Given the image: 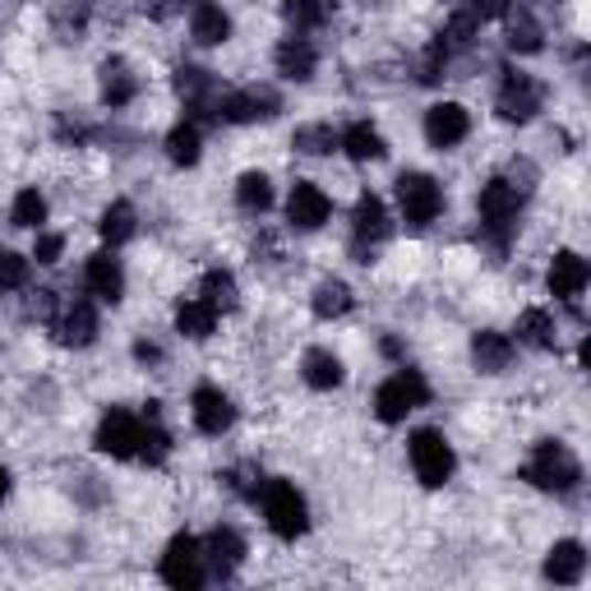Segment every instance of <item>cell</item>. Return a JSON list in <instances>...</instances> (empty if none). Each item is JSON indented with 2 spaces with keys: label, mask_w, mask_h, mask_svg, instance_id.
<instances>
[{
  "label": "cell",
  "mask_w": 591,
  "mask_h": 591,
  "mask_svg": "<svg viewBox=\"0 0 591 591\" xmlns=\"http://www.w3.org/2000/svg\"><path fill=\"white\" fill-rule=\"evenodd\" d=\"M523 476L536 485V490H550V495H569L578 490V481H582V462L573 457L569 444H559V440H541L531 453V462L523 467Z\"/></svg>",
  "instance_id": "obj_1"
},
{
  "label": "cell",
  "mask_w": 591,
  "mask_h": 591,
  "mask_svg": "<svg viewBox=\"0 0 591 591\" xmlns=\"http://www.w3.org/2000/svg\"><path fill=\"white\" fill-rule=\"evenodd\" d=\"M264 523L282 541H296L310 527V504L292 481H264Z\"/></svg>",
  "instance_id": "obj_2"
},
{
  "label": "cell",
  "mask_w": 591,
  "mask_h": 591,
  "mask_svg": "<svg viewBox=\"0 0 591 591\" xmlns=\"http://www.w3.org/2000/svg\"><path fill=\"white\" fill-rule=\"evenodd\" d=\"M430 402V383L421 370H398L379 383V393H374V416L383 425H402L411 411L425 407Z\"/></svg>",
  "instance_id": "obj_3"
},
{
  "label": "cell",
  "mask_w": 591,
  "mask_h": 591,
  "mask_svg": "<svg viewBox=\"0 0 591 591\" xmlns=\"http://www.w3.org/2000/svg\"><path fill=\"white\" fill-rule=\"evenodd\" d=\"M476 213H481V226L490 241H508L513 226H518V213H523V190L504 181V176H495V181L481 186V199H476Z\"/></svg>",
  "instance_id": "obj_4"
},
{
  "label": "cell",
  "mask_w": 591,
  "mask_h": 591,
  "mask_svg": "<svg viewBox=\"0 0 591 591\" xmlns=\"http://www.w3.org/2000/svg\"><path fill=\"white\" fill-rule=\"evenodd\" d=\"M398 209H402L407 226H430L444 213V190L434 186V176H425V171H402L398 176Z\"/></svg>",
  "instance_id": "obj_5"
},
{
  "label": "cell",
  "mask_w": 591,
  "mask_h": 591,
  "mask_svg": "<svg viewBox=\"0 0 591 591\" xmlns=\"http://www.w3.org/2000/svg\"><path fill=\"white\" fill-rule=\"evenodd\" d=\"M411 467H416L421 485L440 490V485L453 481L457 457H453V448H448V440L440 430H416V434H411Z\"/></svg>",
  "instance_id": "obj_6"
},
{
  "label": "cell",
  "mask_w": 591,
  "mask_h": 591,
  "mask_svg": "<svg viewBox=\"0 0 591 591\" xmlns=\"http://www.w3.org/2000/svg\"><path fill=\"white\" fill-rule=\"evenodd\" d=\"M541 102H546V88L536 84L531 74L508 70L504 84H499V97H495V112H499V120H508V125H527L536 112H541Z\"/></svg>",
  "instance_id": "obj_7"
},
{
  "label": "cell",
  "mask_w": 591,
  "mask_h": 591,
  "mask_svg": "<svg viewBox=\"0 0 591 591\" xmlns=\"http://www.w3.org/2000/svg\"><path fill=\"white\" fill-rule=\"evenodd\" d=\"M209 573V563H203V546L194 541L190 531L171 536L167 541V555H162V582L167 587H181V591H194Z\"/></svg>",
  "instance_id": "obj_8"
},
{
  "label": "cell",
  "mask_w": 591,
  "mask_h": 591,
  "mask_svg": "<svg viewBox=\"0 0 591 591\" xmlns=\"http://www.w3.org/2000/svg\"><path fill=\"white\" fill-rule=\"evenodd\" d=\"M277 112H282V97H277L268 84H250V88H231V93H222L218 120L254 125V120H273Z\"/></svg>",
  "instance_id": "obj_9"
},
{
  "label": "cell",
  "mask_w": 591,
  "mask_h": 591,
  "mask_svg": "<svg viewBox=\"0 0 591 591\" xmlns=\"http://www.w3.org/2000/svg\"><path fill=\"white\" fill-rule=\"evenodd\" d=\"M139 434H144L139 416H130V411H107V416L97 421L93 444H97V453L125 462V457H139Z\"/></svg>",
  "instance_id": "obj_10"
},
{
  "label": "cell",
  "mask_w": 591,
  "mask_h": 591,
  "mask_svg": "<svg viewBox=\"0 0 591 591\" xmlns=\"http://www.w3.org/2000/svg\"><path fill=\"white\" fill-rule=\"evenodd\" d=\"M472 135V112L462 102H434L425 112V139L430 148H457Z\"/></svg>",
  "instance_id": "obj_11"
},
{
  "label": "cell",
  "mask_w": 591,
  "mask_h": 591,
  "mask_svg": "<svg viewBox=\"0 0 591 591\" xmlns=\"http://www.w3.org/2000/svg\"><path fill=\"white\" fill-rule=\"evenodd\" d=\"M176 93L186 97V107L194 116H218V107H222L218 80H213L209 70H199V65H181V70H176Z\"/></svg>",
  "instance_id": "obj_12"
},
{
  "label": "cell",
  "mask_w": 591,
  "mask_h": 591,
  "mask_svg": "<svg viewBox=\"0 0 591 591\" xmlns=\"http://www.w3.org/2000/svg\"><path fill=\"white\" fill-rule=\"evenodd\" d=\"M287 218H292V226H300V231H319V226L333 218V199H328L315 181H296L292 194H287Z\"/></svg>",
  "instance_id": "obj_13"
},
{
  "label": "cell",
  "mask_w": 591,
  "mask_h": 591,
  "mask_svg": "<svg viewBox=\"0 0 591 591\" xmlns=\"http://www.w3.org/2000/svg\"><path fill=\"white\" fill-rule=\"evenodd\" d=\"M190 416L203 434H226L231 421H236V407H231V398L222 389H213V383H199L190 398Z\"/></svg>",
  "instance_id": "obj_14"
},
{
  "label": "cell",
  "mask_w": 591,
  "mask_h": 591,
  "mask_svg": "<svg viewBox=\"0 0 591 591\" xmlns=\"http://www.w3.org/2000/svg\"><path fill=\"white\" fill-rule=\"evenodd\" d=\"M51 328H56V338L65 347H93L97 342V310L88 300H70V305H61V315L51 319Z\"/></svg>",
  "instance_id": "obj_15"
},
{
  "label": "cell",
  "mask_w": 591,
  "mask_h": 591,
  "mask_svg": "<svg viewBox=\"0 0 591 591\" xmlns=\"http://www.w3.org/2000/svg\"><path fill=\"white\" fill-rule=\"evenodd\" d=\"M241 559H245L241 531H236V527H213L209 541H203V563H209L218 578H231V573L241 569Z\"/></svg>",
  "instance_id": "obj_16"
},
{
  "label": "cell",
  "mask_w": 591,
  "mask_h": 591,
  "mask_svg": "<svg viewBox=\"0 0 591 591\" xmlns=\"http://www.w3.org/2000/svg\"><path fill=\"white\" fill-rule=\"evenodd\" d=\"M587 277H591L587 260H582V254H573V250H559L550 260V273H546L550 296H559V300H578L587 292Z\"/></svg>",
  "instance_id": "obj_17"
},
{
  "label": "cell",
  "mask_w": 591,
  "mask_h": 591,
  "mask_svg": "<svg viewBox=\"0 0 591 591\" xmlns=\"http://www.w3.org/2000/svg\"><path fill=\"white\" fill-rule=\"evenodd\" d=\"M273 65H277L282 80L305 84V80H315L319 51H315L310 42H305V38H282V42H277V51H273Z\"/></svg>",
  "instance_id": "obj_18"
},
{
  "label": "cell",
  "mask_w": 591,
  "mask_h": 591,
  "mask_svg": "<svg viewBox=\"0 0 591 591\" xmlns=\"http://www.w3.org/2000/svg\"><path fill=\"white\" fill-rule=\"evenodd\" d=\"M351 236H356V245H374V241L389 236V209H383L379 194L366 190L361 199H356V209H351Z\"/></svg>",
  "instance_id": "obj_19"
},
{
  "label": "cell",
  "mask_w": 591,
  "mask_h": 591,
  "mask_svg": "<svg viewBox=\"0 0 591 591\" xmlns=\"http://www.w3.org/2000/svg\"><path fill=\"white\" fill-rule=\"evenodd\" d=\"M84 282H88V292H93L97 300H107V305H116V300L125 296V268H120L116 254H107V250L93 254V260H88Z\"/></svg>",
  "instance_id": "obj_20"
},
{
  "label": "cell",
  "mask_w": 591,
  "mask_h": 591,
  "mask_svg": "<svg viewBox=\"0 0 591 591\" xmlns=\"http://www.w3.org/2000/svg\"><path fill=\"white\" fill-rule=\"evenodd\" d=\"M472 361L481 374H504L513 366V338L508 333H495V328H481L472 338Z\"/></svg>",
  "instance_id": "obj_21"
},
{
  "label": "cell",
  "mask_w": 591,
  "mask_h": 591,
  "mask_svg": "<svg viewBox=\"0 0 591 591\" xmlns=\"http://www.w3.org/2000/svg\"><path fill=\"white\" fill-rule=\"evenodd\" d=\"M190 38L199 46H222L231 38V14L222 6H213V0H194V10H190Z\"/></svg>",
  "instance_id": "obj_22"
},
{
  "label": "cell",
  "mask_w": 591,
  "mask_h": 591,
  "mask_svg": "<svg viewBox=\"0 0 591 591\" xmlns=\"http://www.w3.org/2000/svg\"><path fill=\"white\" fill-rule=\"evenodd\" d=\"M587 573V550L582 541H555L550 555H546V578L559 582V587H578Z\"/></svg>",
  "instance_id": "obj_23"
},
{
  "label": "cell",
  "mask_w": 591,
  "mask_h": 591,
  "mask_svg": "<svg viewBox=\"0 0 591 591\" xmlns=\"http://www.w3.org/2000/svg\"><path fill=\"white\" fill-rule=\"evenodd\" d=\"M97 74H102V102H107V107H130L135 93H139L135 70L125 65L120 56H112V61H102Z\"/></svg>",
  "instance_id": "obj_24"
},
{
  "label": "cell",
  "mask_w": 591,
  "mask_h": 591,
  "mask_svg": "<svg viewBox=\"0 0 591 591\" xmlns=\"http://www.w3.org/2000/svg\"><path fill=\"white\" fill-rule=\"evenodd\" d=\"M338 148L347 152V158H351V162H379V158H383V152H389V148H383V135L374 130V125H370V120H351V125H347V130L338 135Z\"/></svg>",
  "instance_id": "obj_25"
},
{
  "label": "cell",
  "mask_w": 591,
  "mask_h": 591,
  "mask_svg": "<svg viewBox=\"0 0 591 591\" xmlns=\"http://www.w3.org/2000/svg\"><path fill=\"white\" fill-rule=\"evenodd\" d=\"M300 374H305V383H310V389H319V393L338 389V383L347 379L342 361H338V356H333L328 347H310V351H305V361H300Z\"/></svg>",
  "instance_id": "obj_26"
},
{
  "label": "cell",
  "mask_w": 591,
  "mask_h": 591,
  "mask_svg": "<svg viewBox=\"0 0 591 591\" xmlns=\"http://www.w3.org/2000/svg\"><path fill=\"white\" fill-rule=\"evenodd\" d=\"M176 328L186 333V338H194V342H203V338H213V328H218V310L209 300H181L176 305Z\"/></svg>",
  "instance_id": "obj_27"
},
{
  "label": "cell",
  "mask_w": 591,
  "mask_h": 591,
  "mask_svg": "<svg viewBox=\"0 0 591 591\" xmlns=\"http://www.w3.org/2000/svg\"><path fill=\"white\" fill-rule=\"evenodd\" d=\"M97 231H102V241H107V245H125V241L135 236V203L130 199L107 203L102 218H97Z\"/></svg>",
  "instance_id": "obj_28"
},
{
  "label": "cell",
  "mask_w": 591,
  "mask_h": 591,
  "mask_svg": "<svg viewBox=\"0 0 591 591\" xmlns=\"http://www.w3.org/2000/svg\"><path fill=\"white\" fill-rule=\"evenodd\" d=\"M310 310L319 315V319H342L347 310H351V287L342 277H328V282H319L315 287V296H310Z\"/></svg>",
  "instance_id": "obj_29"
},
{
  "label": "cell",
  "mask_w": 591,
  "mask_h": 591,
  "mask_svg": "<svg viewBox=\"0 0 591 591\" xmlns=\"http://www.w3.org/2000/svg\"><path fill=\"white\" fill-rule=\"evenodd\" d=\"M508 19V51H518V56H536V51H541L546 46V33H541V23H536L531 14H504Z\"/></svg>",
  "instance_id": "obj_30"
},
{
  "label": "cell",
  "mask_w": 591,
  "mask_h": 591,
  "mask_svg": "<svg viewBox=\"0 0 591 591\" xmlns=\"http://www.w3.org/2000/svg\"><path fill=\"white\" fill-rule=\"evenodd\" d=\"M199 152H203V135H199V125L194 120H181L176 130L167 135V158L176 167H194L199 162Z\"/></svg>",
  "instance_id": "obj_31"
},
{
  "label": "cell",
  "mask_w": 591,
  "mask_h": 591,
  "mask_svg": "<svg viewBox=\"0 0 591 591\" xmlns=\"http://www.w3.org/2000/svg\"><path fill=\"white\" fill-rule=\"evenodd\" d=\"M236 203L245 213H268L273 209V181L264 171H245L236 181Z\"/></svg>",
  "instance_id": "obj_32"
},
{
  "label": "cell",
  "mask_w": 591,
  "mask_h": 591,
  "mask_svg": "<svg viewBox=\"0 0 591 591\" xmlns=\"http://www.w3.org/2000/svg\"><path fill=\"white\" fill-rule=\"evenodd\" d=\"M171 453V434L158 425V402H148V425L139 434V457L148 462V467H158V462H167Z\"/></svg>",
  "instance_id": "obj_33"
},
{
  "label": "cell",
  "mask_w": 591,
  "mask_h": 591,
  "mask_svg": "<svg viewBox=\"0 0 591 591\" xmlns=\"http://www.w3.org/2000/svg\"><path fill=\"white\" fill-rule=\"evenodd\" d=\"M203 300L213 305V310H236V300H241V287H236V277H231L226 268H213V273H203Z\"/></svg>",
  "instance_id": "obj_34"
},
{
  "label": "cell",
  "mask_w": 591,
  "mask_h": 591,
  "mask_svg": "<svg viewBox=\"0 0 591 591\" xmlns=\"http://www.w3.org/2000/svg\"><path fill=\"white\" fill-rule=\"evenodd\" d=\"M518 342H527V347H541V351H550L555 347V319H550V310H523V319H518Z\"/></svg>",
  "instance_id": "obj_35"
},
{
  "label": "cell",
  "mask_w": 591,
  "mask_h": 591,
  "mask_svg": "<svg viewBox=\"0 0 591 591\" xmlns=\"http://www.w3.org/2000/svg\"><path fill=\"white\" fill-rule=\"evenodd\" d=\"M292 148L310 152V158H328V152L338 148V130H333V125H300L292 135Z\"/></svg>",
  "instance_id": "obj_36"
},
{
  "label": "cell",
  "mask_w": 591,
  "mask_h": 591,
  "mask_svg": "<svg viewBox=\"0 0 591 591\" xmlns=\"http://www.w3.org/2000/svg\"><path fill=\"white\" fill-rule=\"evenodd\" d=\"M282 14H287V23H296V29L305 33V29H319V23H328L333 0H287Z\"/></svg>",
  "instance_id": "obj_37"
},
{
  "label": "cell",
  "mask_w": 591,
  "mask_h": 591,
  "mask_svg": "<svg viewBox=\"0 0 591 591\" xmlns=\"http://www.w3.org/2000/svg\"><path fill=\"white\" fill-rule=\"evenodd\" d=\"M448 56H453V46H448L444 38H434V42L421 51V61H416V80H421V84H440L444 70H448Z\"/></svg>",
  "instance_id": "obj_38"
},
{
  "label": "cell",
  "mask_w": 591,
  "mask_h": 591,
  "mask_svg": "<svg viewBox=\"0 0 591 591\" xmlns=\"http://www.w3.org/2000/svg\"><path fill=\"white\" fill-rule=\"evenodd\" d=\"M10 222H14V226H33V231H38V226L46 222V199H42L38 190H19V194H14V203H10Z\"/></svg>",
  "instance_id": "obj_39"
},
{
  "label": "cell",
  "mask_w": 591,
  "mask_h": 591,
  "mask_svg": "<svg viewBox=\"0 0 591 591\" xmlns=\"http://www.w3.org/2000/svg\"><path fill=\"white\" fill-rule=\"evenodd\" d=\"M476 33H481V19H476L472 10H457V14L444 23V33H440V38H444L448 46H467Z\"/></svg>",
  "instance_id": "obj_40"
},
{
  "label": "cell",
  "mask_w": 591,
  "mask_h": 591,
  "mask_svg": "<svg viewBox=\"0 0 591 591\" xmlns=\"http://www.w3.org/2000/svg\"><path fill=\"white\" fill-rule=\"evenodd\" d=\"M23 282H29V260L14 250H0V292H14Z\"/></svg>",
  "instance_id": "obj_41"
},
{
  "label": "cell",
  "mask_w": 591,
  "mask_h": 591,
  "mask_svg": "<svg viewBox=\"0 0 591 591\" xmlns=\"http://www.w3.org/2000/svg\"><path fill=\"white\" fill-rule=\"evenodd\" d=\"M61 250H65V241L56 236V231H38V245H33V260L38 264H56Z\"/></svg>",
  "instance_id": "obj_42"
},
{
  "label": "cell",
  "mask_w": 591,
  "mask_h": 591,
  "mask_svg": "<svg viewBox=\"0 0 591 591\" xmlns=\"http://www.w3.org/2000/svg\"><path fill=\"white\" fill-rule=\"evenodd\" d=\"M56 23H61V33H84V23H88V6H84V0H74V6H65L61 14H56Z\"/></svg>",
  "instance_id": "obj_43"
},
{
  "label": "cell",
  "mask_w": 591,
  "mask_h": 591,
  "mask_svg": "<svg viewBox=\"0 0 591 591\" xmlns=\"http://www.w3.org/2000/svg\"><path fill=\"white\" fill-rule=\"evenodd\" d=\"M462 10H472V14L485 23V19H504L513 6H508V0H467V6H462Z\"/></svg>",
  "instance_id": "obj_44"
},
{
  "label": "cell",
  "mask_w": 591,
  "mask_h": 591,
  "mask_svg": "<svg viewBox=\"0 0 591 591\" xmlns=\"http://www.w3.org/2000/svg\"><path fill=\"white\" fill-rule=\"evenodd\" d=\"M135 356H139V361H162V351L152 342H135Z\"/></svg>",
  "instance_id": "obj_45"
},
{
  "label": "cell",
  "mask_w": 591,
  "mask_h": 591,
  "mask_svg": "<svg viewBox=\"0 0 591 591\" xmlns=\"http://www.w3.org/2000/svg\"><path fill=\"white\" fill-rule=\"evenodd\" d=\"M6 495H10V472L0 467V504H6Z\"/></svg>",
  "instance_id": "obj_46"
}]
</instances>
